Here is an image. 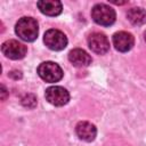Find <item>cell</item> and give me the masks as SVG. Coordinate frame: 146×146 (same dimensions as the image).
<instances>
[{
    "label": "cell",
    "instance_id": "7c38bea8",
    "mask_svg": "<svg viewBox=\"0 0 146 146\" xmlns=\"http://www.w3.org/2000/svg\"><path fill=\"white\" fill-rule=\"evenodd\" d=\"M128 21L136 26H140L146 23V11L141 7H132L127 11Z\"/></svg>",
    "mask_w": 146,
    "mask_h": 146
},
{
    "label": "cell",
    "instance_id": "4fadbf2b",
    "mask_svg": "<svg viewBox=\"0 0 146 146\" xmlns=\"http://www.w3.org/2000/svg\"><path fill=\"white\" fill-rule=\"evenodd\" d=\"M21 102H22L23 106H25L27 108H33L36 105V97L33 94H26L22 97Z\"/></svg>",
    "mask_w": 146,
    "mask_h": 146
},
{
    "label": "cell",
    "instance_id": "9a60e30c",
    "mask_svg": "<svg viewBox=\"0 0 146 146\" xmlns=\"http://www.w3.org/2000/svg\"><path fill=\"white\" fill-rule=\"evenodd\" d=\"M1 94H2V96H1V99H2V100H5V99L7 98V95H8V92H7V89H6V87H5L3 84H1Z\"/></svg>",
    "mask_w": 146,
    "mask_h": 146
},
{
    "label": "cell",
    "instance_id": "5b68a950",
    "mask_svg": "<svg viewBox=\"0 0 146 146\" xmlns=\"http://www.w3.org/2000/svg\"><path fill=\"white\" fill-rule=\"evenodd\" d=\"M46 99L55 106H63L68 103L70 94L68 91L59 86H52L46 90Z\"/></svg>",
    "mask_w": 146,
    "mask_h": 146
},
{
    "label": "cell",
    "instance_id": "8992f818",
    "mask_svg": "<svg viewBox=\"0 0 146 146\" xmlns=\"http://www.w3.org/2000/svg\"><path fill=\"white\" fill-rule=\"evenodd\" d=\"M26 47L17 40H7L1 46L2 54L10 59H22L26 55Z\"/></svg>",
    "mask_w": 146,
    "mask_h": 146
},
{
    "label": "cell",
    "instance_id": "2e32d148",
    "mask_svg": "<svg viewBox=\"0 0 146 146\" xmlns=\"http://www.w3.org/2000/svg\"><path fill=\"white\" fill-rule=\"evenodd\" d=\"M145 41H146V32H145Z\"/></svg>",
    "mask_w": 146,
    "mask_h": 146
},
{
    "label": "cell",
    "instance_id": "9c48e42d",
    "mask_svg": "<svg viewBox=\"0 0 146 146\" xmlns=\"http://www.w3.org/2000/svg\"><path fill=\"white\" fill-rule=\"evenodd\" d=\"M75 132L78 135V137L81 139V140H84V141H92L95 138H96V135H97V129L96 127L90 123V122H87V121H81L76 124L75 127Z\"/></svg>",
    "mask_w": 146,
    "mask_h": 146
},
{
    "label": "cell",
    "instance_id": "5bb4252c",
    "mask_svg": "<svg viewBox=\"0 0 146 146\" xmlns=\"http://www.w3.org/2000/svg\"><path fill=\"white\" fill-rule=\"evenodd\" d=\"M9 76L13 78L14 80H18V79L22 78V73H21L19 71H11V72L9 73Z\"/></svg>",
    "mask_w": 146,
    "mask_h": 146
},
{
    "label": "cell",
    "instance_id": "30bf717a",
    "mask_svg": "<svg viewBox=\"0 0 146 146\" xmlns=\"http://www.w3.org/2000/svg\"><path fill=\"white\" fill-rule=\"evenodd\" d=\"M40 11L47 16H57L62 13V2L58 0H41L36 3Z\"/></svg>",
    "mask_w": 146,
    "mask_h": 146
},
{
    "label": "cell",
    "instance_id": "277c9868",
    "mask_svg": "<svg viewBox=\"0 0 146 146\" xmlns=\"http://www.w3.org/2000/svg\"><path fill=\"white\" fill-rule=\"evenodd\" d=\"M43 42L49 49L58 51L63 50L67 46V38L62 31L50 29L43 35Z\"/></svg>",
    "mask_w": 146,
    "mask_h": 146
},
{
    "label": "cell",
    "instance_id": "8fae6325",
    "mask_svg": "<svg viewBox=\"0 0 146 146\" xmlns=\"http://www.w3.org/2000/svg\"><path fill=\"white\" fill-rule=\"evenodd\" d=\"M68 60L76 67H83V66H88L89 64H91L90 55L80 48H76V49H73L70 51Z\"/></svg>",
    "mask_w": 146,
    "mask_h": 146
},
{
    "label": "cell",
    "instance_id": "7a4b0ae2",
    "mask_svg": "<svg viewBox=\"0 0 146 146\" xmlns=\"http://www.w3.org/2000/svg\"><path fill=\"white\" fill-rule=\"evenodd\" d=\"M91 17L95 23L102 26H110L115 22V11L107 5L97 3L91 9Z\"/></svg>",
    "mask_w": 146,
    "mask_h": 146
},
{
    "label": "cell",
    "instance_id": "3957f363",
    "mask_svg": "<svg viewBox=\"0 0 146 146\" xmlns=\"http://www.w3.org/2000/svg\"><path fill=\"white\" fill-rule=\"evenodd\" d=\"M39 76L46 82H57L63 78V70L54 62H43L38 66Z\"/></svg>",
    "mask_w": 146,
    "mask_h": 146
},
{
    "label": "cell",
    "instance_id": "52a82bcc",
    "mask_svg": "<svg viewBox=\"0 0 146 146\" xmlns=\"http://www.w3.org/2000/svg\"><path fill=\"white\" fill-rule=\"evenodd\" d=\"M88 46L94 52L98 55H104L110 50V41L107 36L99 32H94L89 35Z\"/></svg>",
    "mask_w": 146,
    "mask_h": 146
},
{
    "label": "cell",
    "instance_id": "ba28073f",
    "mask_svg": "<svg viewBox=\"0 0 146 146\" xmlns=\"http://www.w3.org/2000/svg\"><path fill=\"white\" fill-rule=\"evenodd\" d=\"M113 44L115 47L116 50L121 51V52H127L129 51L133 44H135V38L131 33L125 32V31H120L116 32L113 35Z\"/></svg>",
    "mask_w": 146,
    "mask_h": 146
},
{
    "label": "cell",
    "instance_id": "6da1fadb",
    "mask_svg": "<svg viewBox=\"0 0 146 146\" xmlns=\"http://www.w3.org/2000/svg\"><path fill=\"white\" fill-rule=\"evenodd\" d=\"M15 32L23 41L32 42L38 38V22L32 17H22L16 23Z\"/></svg>",
    "mask_w": 146,
    "mask_h": 146
}]
</instances>
